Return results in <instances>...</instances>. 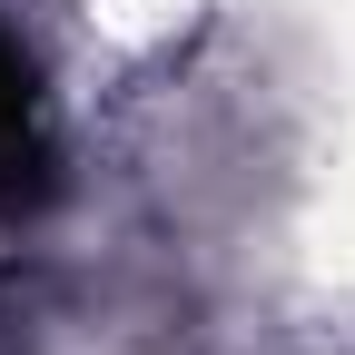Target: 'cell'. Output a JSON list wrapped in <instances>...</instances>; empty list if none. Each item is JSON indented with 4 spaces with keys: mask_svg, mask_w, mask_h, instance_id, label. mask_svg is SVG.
<instances>
[{
    "mask_svg": "<svg viewBox=\"0 0 355 355\" xmlns=\"http://www.w3.org/2000/svg\"><path fill=\"white\" fill-rule=\"evenodd\" d=\"M40 198H50V119H40L30 60L10 50V30H0V217H20Z\"/></svg>",
    "mask_w": 355,
    "mask_h": 355,
    "instance_id": "1",
    "label": "cell"
}]
</instances>
